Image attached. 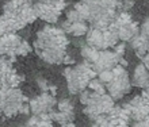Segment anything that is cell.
<instances>
[{"label": "cell", "instance_id": "34", "mask_svg": "<svg viewBox=\"0 0 149 127\" xmlns=\"http://www.w3.org/2000/svg\"><path fill=\"white\" fill-rule=\"evenodd\" d=\"M117 1H121V0H117Z\"/></svg>", "mask_w": 149, "mask_h": 127}, {"label": "cell", "instance_id": "13", "mask_svg": "<svg viewBox=\"0 0 149 127\" xmlns=\"http://www.w3.org/2000/svg\"><path fill=\"white\" fill-rule=\"evenodd\" d=\"M104 30L96 27H90L86 34V43L96 48L98 50H106V42H104Z\"/></svg>", "mask_w": 149, "mask_h": 127}, {"label": "cell", "instance_id": "9", "mask_svg": "<svg viewBox=\"0 0 149 127\" xmlns=\"http://www.w3.org/2000/svg\"><path fill=\"white\" fill-rule=\"evenodd\" d=\"M123 107L129 111L130 119L133 122H140L149 115V104L142 95L133 97L130 101L123 104Z\"/></svg>", "mask_w": 149, "mask_h": 127}, {"label": "cell", "instance_id": "11", "mask_svg": "<svg viewBox=\"0 0 149 127\" xmlns=\"http://www.w3.org/2000/svg\"><path fill=\"white\" fill-rule=\"evenodd\" d=\"M34 10L37 12V16L49 24L57 23L60 19V15H61V11L57 10L52 3H46L42 0L34 4Z\"/></svg>", "mask_w": 149, "mask_h": 127}, {"label": "cell", "instance_id": "12", "mask_svg": "<svg viewBox=\"0 0 149 127\" xmlns=\"http://www.w3.org/2000/svg\"><path fill=\"white\" fill-rule=\"evenodd\" d=\"M110 28L117 32L118 38L122 42H130L137 34H140V26L133 20H130V22L122 24V26H118V27H110Z\"/></svg>", "mask_w": 149, "mask_h": 127}, {"label": "cell", "instance_id": "7", "mask_svg": "<svg viewBox=\"0 0 149 127\" xmlns=\"http://www.w3.org/2000/svg\"><path fill=\"white\" fill-rule=\"evenodd\" d=\"M12 60L6 56H0V88L1 87H18L19 81H22V76H19L11 66Z\"/></svg>", "mask_w": 149, "mask_h": 127}, {"label": "cell", "instance_id": "6", "mask_svg": "<svg viewBox=\"0 0 149 127\" xmlns=\"http://www.w3.org/2000/svg\"><path fill=\"white\" fill-rule=\"evenodd\" d=\"M106 89L114 100H121L125 95H127L132 89V80L127 75V70L121 75H114V79L106 84Z\"/></svg>", "mask_w": 149, "mask_h": 127}, {"label": "cell", "instance_id": "20", "mask_svg": "<svg viewBox=\"0 0 149 127\" xmlns=\"http://www.w3.org/2000/svg\"><path fill=\"white\" fill-rule=\"evenodd\" d=\"M88 24L86 20H80V22H71V28L68 34H72L73 37H83L86 35L88 31Z\"/></svg>", "mask_w": 149, "mask_h": 127}, {"label": "cell", "instance_id": "33", "mask_svg": "<svg viewBox=\"0 0 149 127\" xmlns=\"http://www.w3.org/2000/svg\"><path fill=\"white\" fill-rule=\"evenodd\" d=\"M42 1H46V3H53L54 0H42Z\"/></svg>", "mask_w": 149, "mask_h": 127}, {"label": "cell", "instance_id": "5", "mask_svg": "<svg viewBox=\"0 0 149 127\" xmlns=\"http://www.w3.org/2000/svg\"><path fill=\"white\" fill-rule=\"evenodd\" d=\"M115 100L107 93L99 95L96 92H92L91 99L88 100V103L84 106V115H87L91 120H95L98 116L107 114L111 108L115 106L114 103Z\"/></svg>", "mask_w": 149, "mask_h": 127}, {"label": "cell", "instance_id": "3", "mask_svg": "<svg viewBox=\"0 0 149 127\" xmlns=\"http://www.w3.org/2000/svg\"><path fill=\"white\" fill-rule=\"evenodd\" d=\"M31 52L30 45L15 32H10L0 37V56H6L10 60H15L19 56H27Z\"/></svg>", "mask_w": 149, "mask_h": 127}, {"label": "cell", "instance_id": "18", "mask_svg": "<svg viewBox=\"0 0 149 127\" xmlns=\"http://www.w3.org/2000/svg\"><path fill=\"white\" fill-rule=\"evenodd\" d=\"M26 126H38V127H52L53 126V120H52L49 112L45 114H39L36 115L33 114L31 118H29V120L26 122Z\"/></svg>", "mask_w": 149, "mask_h": 127}, {"label": "cell", "instance_id": "19", "mask_svg": "<svg viewBox=\"0 0 149 127\" xmlns=\"http://www.w3.org/2000/svg\"><path fill=\"white\" fill-rule=\"evenodd\" d=\"M99 52H100V50H98L96 48H92V46H90V45H87V43L83 45L81 49H80V54H81V57L84 58V61H87V62L91 64V65L98 60Z\"/></svg>", "mask_w": 149, "mask_h": 127}, {"label": "cell", "instance_id": "2", "mask_svg": "<svg viewBox=\"0 0 149 127\" xmlns=\"http://www.w3.org/2000/svg\"><path fill=\"white\" fill-rule=\"evenodd\" d=\"M98 73L94 70L91 64L87 61L81 64H77L74 68H65L64 69V77L67 80L68 91L72 95H80L86 88H88V84L92 79H95Z\"/></svg>", "mask_w": 149, "mask_h": 127}, {"label": "cell", "instance_id": "17", "mask_svg": "<svg viewBox=\"0 0 149 127\" xmlns=\"http://www.w3.org/2000/svg\"><path fill=\"white\" fill-rule=\"evenodd\" d=\"M20 24L18 23V20L14 18H10L7 15H0V37L10 34V32H15L20 30Z\"/></svg>", "mask_w": 149, "mask_h": 127}, {"label": "cell", "instance_id": "28", "mask_svg": "<svg viewBox=\"0 0 149 127\" xmlns=\"http://www.w3.org/2000/svg\"><path fill=\"white\" fill-rule=\"evenodd\" d=\"M134 7V0H121V10L122 11H129Z\"/></svg>", "mask_w": 149, "mask_h": 127}, {"label": "cell", "instance_id": "22", "mask_svg": "<svg viewBox=\"0 0 149 127\" xmlns=\"http://www.w3.org/2000/svg\"><path fill=\"white\" fill-rule=\"evenodd\" d=\"M73 8L79 12V14H80V16H81L83 20L88 22V19H90V7H88L86 3H83V1H79V3H76V4L73 6Z\"/></svg>", "mask_w": 149, "mask_h": 127}, {"label": "cell", "instance_id": "29", "mask_svg": "<svg viewBox=\"0 0 149 127\" xmlns=\"http://www.w3.org/2000/svg\"><path fill=\"white\" fill-rule=\"evenodd\" d=\"M114 52L117 53L118 56L121 57H123L125 56V52H126V46H125V43H119V45H115V46H114Z\"/></svg>", "mask_w": 149, "mask_h": 127}, {"label": "cell", "instance_id": "10", "mask_svg": "<svg viewBox=\"0 0 149 127\" xmlns=\"http://www.w3.org/2000/svg\"><path fill=\"white\" fill-rule=\"evenodd\" d=\"M123 58V57H122ZM121 61V57L118 56L114 50H100L99 52V57L98 60L92 64V68L96 73H100L103 70H107V69H113L115 65H118Z\"/></svg>", "mask_w": 149, "mask_h": 127}, {"label": "cell", "instance_id": "4", "mask_svg": "<svg viewBox=\"0 0 149 127\" xmlns=\"http://www.w3.org/2000/svg\"><path fill=\"white\" fill-rule=\"evenodd\" d=\"M0 97L3 99V114L8 118L20 114V108L29 99L22 93L16 87H1L0 88Z\"/></svg>", "mask_w": 149, "mask_h": 127}, {"label": "cell", "instance_id": "25", "mask_svg": "<svg viewBox=\"0 0 149 127\" xmlns=\"http://www.w3.org/2000/svg\"><path fill=\"white\" fill-rule=\"evenodd\" d=\"M67 19L69 20V22H80V20H83L80 14H79L74 8H72V10H69V11L67 12Z\"/></svg>", "mask_w": 149, "mask_h": 127}, {"label": "cell", "instance_id": "32", "mask_svg": "<svg viewBox=\"0 0 149 127\" xmlns=\"http://www.w3.org/2000/svg\"><path fill=\"white\" fill-rule=\"evenodd\" d=\"M144 97H145V100H146V103L149 104V87H146V88H144V91H142V93H141Z\"/></svg>", "mask_w": 149, "mask_h": 127}, {"label": "cell", "instance_id": "30", "mask_svg": "<svg viewBox=\"0 0 149 127\" xmlns=\"http://www.w3.org/2000/svg\"><path fill=\"white\" fill-rule=\"evenodd\" d=\"M134 126H140V127H149V115L146 116V118H144L142 120H140V122H134Z\"/></svg>", "mask_w": 149, "mask_h": 127}, {"label": "cell", "instance_id": "23", "mask_svg": "<svg viewBox=\"0 0 149 127\" xmlns=\"http://www.w3.org/2000/svg\"><path fill=\"white\" fill-rule=\"evenodd\" d=\"M57 110L64 111V112H74V106L72 104L71 100L63 99V100H60L58 103H57Z\"/></svg>", "mask_w": 149, "mask_h": 127}, {"label": "cell", "instance_id": "14", "mask_svg": "<svg viewBox=\"0 0 149 127\" xmlns=\"http://www.w3.org/2000/svg\"><path fill=\"white\" fill-rule=\"evenodd\" d=\"M132 85L142 89L149 87V70L142 62L134 68L133 76H132Z\"/></svg>", "mask_w": 149, "mask_h": 127}, {"label": "cell", "instance_id": "15", "mask_svg": "<svg viewBox=\"0 0 149 127\" xmlns=\"http://www.w3.org/2000/svg\"><path fill=\"white\" fill-rule=\"evenodd\" d=\"M130 48L133 49L134 54L138 58H142L149 52V41L142 34H137L133 39L130 41Z\"/></svg>", "mask_w": 149, "mask_h": 127}, {"label": "cell", "instance_id": "24", "mask_svg": "<svg viewBox=\"0 0 149 127\" xmlns=\"http://www.w3.org/2000/svg\"><path fill=\"white\" fill-rule=\"evenodd\" d=\"M98 79L104 84H109L111 80L114 79V72L113 69H107V70H103L100 73H98Z\"/></svg>", "mask_w": 149, "mask_h": 127}, {"label": "cell", "instance_id": "27", "mask_svg": "<svg viewBox=\"0 0 149 127\" xmlns=\"http://www.w3.org/2000/svg\"><path fill=\"white\" fill-rule=\"evenodd\" d=\"M37 84H38L39 89L42 92H49V84H47V81L43 77H38L37 79Z\"/></svg>", "mask_w": 149, "mask_h": 127}, {"label": "cell", "instance_id": "31", "mask_svg": "<svg viewBox=\"0 0 149 127\" xmlns=\"http://www.w3.org/2000/svg\"><path fill=\"white\" fill-rule=\"evenodd\" d=\"M141 60H142V64H144V65H145V66L148 68V70H149V52L146 53V54H145L144 57H142Z\"/></svg>", "mask_w": 149, "mask_h": 127}, {"label": "cell", "instance_id": "21", "mask_svg": "<svg viewBox=\"0 0 149 127\" xmlns=\"http://www.w3.org/2000/svg\"><path fill=\"white\" fill-rule=\"evenodd\" d=\"M88 88L90 89H92L94 92H96V93H99V95H103V93H106V84L102 83L99 79H92L90 81V84H88Z\"/></svg>", "mask_w": 149, "mask_h": 127}, {"label": "cell", "instance_id": "16", "mask_svg": "<svg viewBox=\"0 0 149 127\" xmlns=\"http://www.w3.org/2000/svg\"><path fill=\"white\" fill-rule=\"evenodd\" d=\"M27 4H30L29 0H8L3 7V14L16 19V16L19 15V12L23 10Z\"/></svg>", "mask_w": 149, "mask_h": 127}, {"label": "cell", "instance_id": "8", "mask_svg": "<svg viewBox=\"0 0 149 127\" xmlns=\"http://www.w3.org/2000/svg\"><path fill=\"white\" fill-rule=\"evenodd\" d=\"M29 104H30L31 114L39 115V114L53 111L54 107H57V100H56L54 95L50 92H42L39 96L29 100Z\"/></svg>", "mask_w": 149, "mask_h": 127}, {"label": "cell", "instance_id": "1", "mask_svg": "<svg viewBox=\"0 0 149 127\" xmlns=\"http://www.w3.org/2000/svg\"><path fill=\"white\" fill-rule=\"evenodd\" d=\"M69 43L67 32L61 27H54L47 24L37 32V38L34 41V50L37 54L42 52H54V50H65Z\"/></svg>", "mask_w": 149, "mask_h": 127}, {"label": "cell", "instance_id": "26", "mask_svg": "<svg viewBox=\"0 0 149 127\" xmlns=\"http://www.w3.org/2000/svg\"><path fill=\"white\" fill-rule=\"evenodd\" d=\"M140 34H142V35L149 41V16L142 22L141 26H140Z\"/></svg>", "mask_w": 149, "mask_h": 127}]
</instances>
